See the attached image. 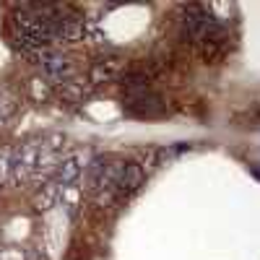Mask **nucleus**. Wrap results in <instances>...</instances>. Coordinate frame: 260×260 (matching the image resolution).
I'll return each instance as SVG.
<instances>
[{
	"mask_svg": "<svg viewBox=\"0 0 260 260\" xmlns=\"http://www.w3.org/2000/svg\"><path fill=\"white\" fill-rule=\"evenodd\" d=\"M13 148H0V185L13 182Z\"/></svg>",
	"mask_w": 260,
	"mask_h": 260,
	"instance_id": "7",
	"label": "nucleus"
},
{
	"mask_svg": "<svg viewBox=\"0 0 260 260\" xmlns=\"http://www.w3.org/2000/svg\"><path fill=\"white\" fill-rule=\"evenodd\" d=\"M42 148H45V143L29 141L16 151L13 154V182H26L29 177H34L39 156H42Z\"/></svg>",
	"mask_w": 260,
	"mask_h": 260,
	"instance_id": "2",
	"label": "nucleus"
},
{
	"mask_svg": "<svg viewBox=\"0 0 260 260\" xmlns=\"http://www.w3.org/2000/svg\"><path fill=\"white\" fill-rule=\"evenodd\" d=\"M120 68H122V62H120V60H115V57H104L102 62H96L94 68H91V81H94V83L112 81V78H117Z\"/></svg>",
	"mask_w": 260,
	"mask_h": 260,
	"instance_id": "6",
	"label": "nucleus"
},
{
	"mask_svg": "<svg viewBox=\"0 0 260 260\" xmlns=\"http://www.w3.org/2000/svg\"><path fill=\"white\" fill-rule=\"evenodd\" d=\"M146 182V172H143V167L141 164H136V161H130V164H125L122 169H120V177H117V185H115V195H133L141 185Z\"/></svg>",
	"mask_w": 260,
	"mask_h": 260,
	"instance_id": "4",
	"label": "nucleus"
},
{
	"mask_svg": "<svg viewBox=\"0 0 260 260\" xmlns=\"http://www.w3.org/2000/svg\"><path fill=\"white\" fill-rule=\"evenodd\" d=\"M81 175H83V159H81V154H71V156H65L57 164V185L60 187H76Z\"/></svg>",
	"mask_w": 260,
	"mask_h": 260,
	"instance_id": "5",
	"label": "nucleus"
},
{
	"mask_svg": "<svg viewBox=\"0 0 260 260\" xmlns=\"http://www.w3.org/2000/svg\"><path fill=\"white\" fill-rule=\"evenodd\" d=\"M57 198H60V185H47L37 195V208H50L57 203Z\"/></svg>",
	"mask_w": 260,
	"mask_h": 260,
	"instance_id": "9",
	"label": "nucleus"
},
{
	"mask_svg": "<svg viewBox=\"0 0 260 260\" xmlns=\"http://www.w3.org/2000/svg\"><path fill=\"white\" fill-rule=\"evenodd\" d=\"M182 34H185V39H192L198 45L219 34V26H216V21L211 16V8L187 6L182 11Z\"/></svg>",
	"mask_w": 260,
	"mask_h": 260,
	"instance_id": "1",
	"label": "nucleus"
},
{
	"mask_svg": "<svg viewBox=\"0 0 260 260\" xmlns=\"http://www.w3.org/2000/svg\"><path fill=\"white\" fill-rule=\"evenodd\" d=\"M257 115H260V110H257Z\"/></svg>",
	"mask_w": 260,
	"mask_h": 260,
	"instance_id": "10",
	"label": "nucleus"
},
{
	"mask_svg": "<svg viewBox=\"0 0 260 260\" xmlns=\"http://www.w3.org/2000/svg\"><path fill=\"white\" fill-rule=\"evenodd\" d=\"M39 68H42V73H45L50 81H62V83H68L73 78V73H76L73 60L68 55L50 52V50L39 52Z\"/></svg>",
	"mask_w": 260,
	"mask_h": 260,
	"instance_id": "3",
	"label": "nucleus"
},
{
	"mask_svg": "<svg viewBox=\"0 0 260 260\" xmlns=\"http://www.w3.org/2000/svg\"><path fill=\"white\" fill-rule=\"evenodd\" d=\"M201 55H203V60L206 62H216L221 57V52H224V47H221V42H219V34L216 37H211V39H206V42H201Z\"/></svg>",
	"mask_w": 260,
	"mask_h": 260,
	"instance_id": "8",
	"label": "nucleus"
}]
</instances>
